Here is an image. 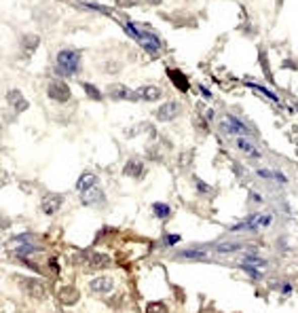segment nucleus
<instances>
[{
  "label": "nucleus",
  "mask_w": 298,
  "mask_h": 313,
  "mask_svg": "<svg viewBox=\"0 0 298 313\" xmlns=\"http://www.w3.org/2000/svg\"><path fill=\"white\" fill-rule=\"evenodd\" d=\"M125 30H127L129 36H134V38H136L142 47H144V51H148V53H152V55H157V53L161 51V41H159V36L154 34L150 28L140 30L138 23H127Z\"/></svg>",
  "instance_id": "obj_1"
},
{
  "label": "nucleus",
  "mask_w": 298,
  "mask_h": 313,
  "mask_svg": "<svg viewBox=\"0 0 298 313\" xmlns=\"http://www.w3.org/2000/svg\"><path fill=\"white\" fill-rule=\"evenodd\" d=\"M80 68V53L74 49H64L57 53V72L62 76H72Z\"/></svg>",
  "instance_id": "obj_2"
},
{
  "label": "nucleus",
  "mask_w": 298,
  "mask_h": 313,
  "mask_svg": "<svg viewBox=\"0 0 298 313\" xmlns=\"http://www.w3.org/2000/svg\"><path fill=\"white\" fill-rule=\"evenodd\" d=\"M220 129L224 131V134H229V136H247L249 134V127L245 123H241V119H237L235 114H226L222 121H220Z\"/></svg>",
  "instance_id": "obj_3"
},
{
  "label": "nucleus",
  "mask_w": 298,
  "mask_h": 313,
  "mask_svg": "<svg viewBox=\"0 0 298 313\" xmlns=\"http://www.w3.org/2000/svg\"><path fill=\"white\" fill-rule=\"evenodd\" d=\"M47 95L53 100V102H59V104H64L70 100V87L66 85L64 81H49V85H47Z\"/></svg>",
  "instance_id": "obj_4"
},
{
  "label": "nucleus",
  "mask_w": 298,
  "mask_h": 313,
  "mask_svg": "<svg viewBox=\"0 0 298 313\" xmlns=\"http://www.w3.org/2000/svg\"><path fill=\"white\" fill-rule=\"evenodd\" d=\"M106 93H108V98H110V100H114V102H121V100H127V102H138V100H140L138 91H131V89H127L125 85H121V83H116V85H110Z\"/></svg>",
  "instance_id": "obj_5"
},
{
  "label": "nucleus",
  "mask_w": 298,
  "mask_h": 313,
  "mask_svg": "<svg viewBox=\"0 0 298 313\" xmlns=\"http://www.w3.org/2000/svg\"><path fill=\"white\" fill-rule=\"evenodd\" d=\"M62 203H64V197L62 195H57V192H49V195H45L42 201H40V210L45 214H57L59 210H62Z\"/></svg>",
  "instance_id": "obj_6"
},
{
  "label": "nucleus",
  "mask_w": 298,
  "mask_h": 313,
  "mask_svg": "<svg viewBox=\"0 0 298 313\" xmlns=\"http://www.w3.org/2000/svg\"><path fill=\"white\" fill-rule=\"evenodd\" d=\"M182 112V106L178 102H165L159 110H157V119L161 123H167V121H174V119H178V114Z\"/></svg>",
  "instance_id": "obj_7"
},
{
  "label": "nucleus",
  "mask_w": 298,
  "mask_h": 313,
  "mask_svg": "<svg viewBox=\"0 0 298 313\" xmlns=\"http://www.w3.org/2000/svg\"><path fill=\"white\" fill-rule=\"evenodd\" d=\"M19 284L23 286V290H26L32 298H45L47 296V288L40 280H19Z\"/></svg>",
  "instance_id": "obj_8"
},
{
  "label": "nucleus",
  "mask_w": 298,
  "mask_h": 313,
  "mask_svg": "<svg viewBox=\"0 0 298 313\" xmlns=\"http://www.w3.org/2000/svg\"><path fill=\"white\" fill-rule=\"evenodd\" d=\"M7 102L11 108H15V112H23V110H28V100L23 98V93L19 89H11L7 93Z\"/></svg>",
  "instance_id": "obj_9"
},
{
  "label": "nucleus",
  "mask_w": 298,
  "mask_h": 313,
  "mask_svg": "<svg viewBox=\"0 0 298 313\" xmlns=\"http://www.w3.org/2000/svg\"><path fill=\"white\" fill-rule=\"evenodd\" d=\"M91 290L93 292H98V294H108L114 290V280L112 278H106V275H100V278H95L91 282Z\"/></svg>",
  "instance_id": "obj_10"
},
{
  "label": "nucleus",
  "mask_w": 298,
  "mask_h": 313,
  "mask_svg": "<svg viewBox=\"0 0 298 313\" xmlns=\"http://www.w3.org/2000/svg\"><path fill=\"white\" fill-rule=\"evenodd\" d=\"M87 264H89V269H93V271L106 269L110 264V256L104 254V252H91V254H87Z\"/></svg>",
  "instance_id": "obj_11"
},
{
  "label": "nucleus",
  "mask_w": 298,
  "mask_h": 313,
  "mask_svg": "<svg viewBox=\"0 0 298 313\" xmlns=\"http://www.w3.org/2000/svg\"><path fill=\"white\" fill-rule=\"evenodd\" d=\"M93 186H98V176L95 174H91V172H85L78 180H76V190L80 192H87V190H91Z\"/></svg>",
  "instance_id": "obj_12"
},
{
  "label": "nucleus",
  "mask_w": 298,
  "mask_h": 313,
  "mask_svg": "<svg viewBox=\"0 0 298 313\" xmlns=\"http://www.w3.org/2000/svg\"><path fill=\"white\" fill-rule=\"evenodd\" d=\"M125 176L129 178H140L142 174H144V163H142V159H138V156H134V159H129L125 163V170H123Z\"/></svg>",
  "instance_id": "obj_13"
},
{
  "label": "nucleus",
  "mask_w": 298,
  "mask_h": 313,
  "mask_svg": "<svg viewBox=\"0 0 298 313\" xmlns=\"http://www.w3.org/2000/svg\"><path fill=\"white\" fill-rule=\"evenodd\" d=\"M80 201L85 203V206H95V203L104 201V192H102L100 184H98V186H93V188L87 190V192H82V195H80Z\"/></svg>",
  "instance_id": "obj_14"
},
{
  "label": "nucleus",
  "mask_w": 298,
  "mask_h": 313,
  "mask_svg": "<svg viewBox=\"0 0 298 313\" xmlns=\"http://www.w3.org/2000/svg\"><path fill=\"white\" fill-rule=\"evenodd\" d=\"M38 45H40V38L36 34H26L21 38V51L26 53V55H32L34 51L38 49Z\"/></svg>",
  "instance_id": "obj_15"
},
{
  "label": "nucleus",
  "mask_w": 298,
  "mask_h": 313,
  "mask_svg": "<svg viewBox=\"0 0 298 313\" xmlns=\"http://www.w3.org/2000/svg\"><path fill=\"white\" fill-rule=\"evenodd\" d=\"M138 95H140V100H144V102H157L161 98V89L154 85H144L138 89Z\"/></svg>",
  "instance_id": "obj_16"
},
{
  "label": "nucleus",
  "mask_w": 298,
  "mask_h": 313,
  "mask_svg": "<svg viewBox=\"0 0 298 313\" xmlns=\"http://www.w3.org/2000/svg\"><path fill=\"white\" fill-rule=\"evenodd\" d=\"M59 300H62L64 305H74L78 300V292L74 290L72 286H64L62 290H59Z\"/></svg>",
  "instance_id": "obj_17"
},
{
  "label": "nucleus",
  "mask_w": 298,
  "mask_h": 313,
  "mask_svg": "<svg viewBox=\"0 0 298 313\" xmlns=\"http://www.w3.org/2000/svg\"><path fill=\"white\" fill-rule=\"evenodd\" d=\"M235 142H237V148H239L241 152H245V154H249V156H254V159H258V156H260L258 148H256V146H254V144H252V142H249L247 138H237Z\"/></svg>",
  "instance_id": "obj_18"
},
{
  "label": "nucleus",
  "mask_w": 298,
  "mask_h": 313,
  "mask_svg": "<svg viewBox=\"0 0 298 313\" xmlns=\"http://www.w3.org/2000/svg\"><path fill=\"white\" fill-rule=\"evenodd\" d=\"M167 74H169V79L174 81V85H176L178 89H180V91H188V79L182 74L180 70H169Z\"/></svg>",
  "instance_id": "obj_19"
},
{
  "label": "nucleus",
  "mask_w": 298,
  "mask_h": 313,
  "mask_svg": "<svg viewBox=\"0 0 298 313\" xmlns=\"http://www.w3.org/2000/svg\"><path fill=\"white\" fill-rule=\"evenodd\" d=\"M243 248V244L239 242H222V244H216V252L220 254H235V252H239Z\"/></svg>",
  "instance_id": "obj_20"
},
{
  "label": "nucleus",
  "mask_w": 298,
  "mask_h": 313,
  "mask_svg": "<svg viewBox=\"0 0 298 313\" xmlns=\"http://www.w3.org/2000/svg\"><path fill=\"white\" fill-rule=\"evenodd\" d=\"M152 212H154V216H157V218H161V220H165L167 218V216L172 214V210H169V206L167 203H152Z\"/></svg>",
  "instance_id": "obj_21"
},
{
  "label": "nucleus",
  "mask_w": 298,
  "mask_h": 313,
  "mask_svg": "<svg viewBox=\"0 0 298 313\" xmlns=\"http://www.w3.org/2000/svg\"><path fill=\"white\" fill-rule=\"evenodd\" d=\"M180 258H184V260H203V258H207V254H205V252L184 250V252H180Z\"/></svg>",
  "instance_id": "obj_22"
},
{
  "label": "nucleus",
  "mask_w": 298,
  "mask_h": 313,
  "mask_svg": "<svg viewBox=\"0 0 298 313\" xmlns=\"http://www.w3.org/2000/svg\"><path fill=\"white\" fill-rule=\"evenodd\" d=\"M36 252H42L38 246H34V244H23L17 248V254L19 256H32V254H36Z\"/></svg>",
  "instance_id": "obj_23"
},
{
  "label": "nucleus",
  "mask_w": 298,
  "mask_h": 313,
  "mask_svg": "<svg viewBox=\"0 0 298 313\" xmlns=\"http://www.w3.org/2000/svg\"><path fill=\"white\" fill-rule=\"evenodd\" d=\"M82 89H85V93L89 95L91 100H95V102H100V100H102V91H100L98 87H93L91 83H82Z\"/></svg>",
  "instance_id": "obj_24"
},
{
  "label": "nucleus",
  "mask_w": 298,
  "mask_h": 313,
  "mask_svg": "<svg viewBox=\"0 0 298 313\" xmlns=\"http://www.w3.org/2000/svg\"><path fill=\"white\" fill-rule=\"evenodd\" d=\"M243 262H245V264H252V267H265V264H267L265 258H260V256H256V254H245V256H243Z\"/></svg>",
  "instance_id": "obj_25"
},
{
  "label": "nucleus",
  "mask_w": 298,
  "mask_h": 313,
  "mask_svg": "<svg viewBox=\"0 0 298 313\" xmlns=\"http://www.w3.org/2000/svg\"><path fill=\"white\" fill-rule=\"evenodd\" d=\"M241 267H243V271L249 275V278H252V280H262V271H258V267H252V264H241Z\"/></svg>",
  "instance_id": "obj_26"
},
{
  "label": "nucleus",
  "mask_w": 298,
  "mask_h": 313,
  "mask_svg": "<svg viewBox=\"0 0 298 313\" xmlns=\"http://www.w3.org/2000/svg\"><path fill=\"white\" fill-rule=\"evenodd\" d=\"M249 87H254L256 91H260L262 95H267V98H269V100H273V102H279V98H277V95L273 93V91H269L267 87H260V85H249Z\"/></svg>",
  "instance_id": "obj_27"
},
{
  "label": "nucleus",
  "mask_w": 298,
  "mask_h": 313,
  "mask_svg": "<svg viewBox=\"0 0 298 313\" xmlns=\"http://www.w3.org/2000/svg\"><path fill=\"white\" fill-rule=\"evenodd\" d=\"M273 216L271 214H258V226H271Z\"/></svg>",
  "instance_id": "obj_28"
},
{
  "label": "nucleus",
  "mask_w": 298,
  "mask_h": 313,
  "mask_svg": "<svg viewBox=\"0 0 298 313\" xmlns=\"http://www.w3.org/2000/svg\"><path fill=\"white\" fill-rule=\"evenodd\" d=\"M180 239H182L180 235H176V233H169V235H165V237H163V244H165V246H176L178 242H180Z\"/></svg>",
  "instance_id": "obj_29"
},
{
  "label": "nucleus",
  "mask_w": 298,
  "mask_h": 313,
  "mask_svg": "<svg viewBox=\"0 0 298 313\" xmlns=\"http://www.w3.org/2000/svg\"><path fill=\"white\" fill-rule=\"evenodd\" d=\"M148 313H167V309H165L163 303H150L148 305Z\"/></svg>",
  "instance_id": "obj_30"
},
{
  "label": "nucleus",
  "mask_w": 298,
  "mask_h": 313,
  "mask_svg": "<svg viewBox=\"0 0 298 313\" xmlns=\"http://www.w3.org/2000/svg\"><path fill=\"white\" fill-rule=\"evenodd\" d=\"M258 176L265 180H277V172H271V170H258Z\"/></svg>",
  "instance_id": "obj_31"
},
{
  "label": "nucleus",
  "mask_w": 298,
  "mask_h": 313,
  "mask_svg": "<svg viewBox=\"0 0 298 313\" xmlns=\"http://www.w3.org/2000/svg\"><path fill=\"white\" fill-rule=\"evenodd\" d=\"M114 3L118 5V7H136V5H140V0H114Z\"/></svg>",
  "instance_id": "obj_32"
},
{
  "label": "nucleus",
  "mask_w": 298,
  "mask_h": 313,
  "mask_svg": "<svg viewBox=\"0 0 298 313\" xmlns=\"http://www.w3.org/2000/svg\"><path fill=\"white\" fill-rule=\"evenodd\" d=\"M197 188H199V192H211V188L205 182H201V180H197Z\"/></svg>",
  "instance_id": "obj_33"
},
{
  "label": "nucleus",
  "mask_w": 298,
  "mask_h": 313,
  "mask_svg": "<svg viewBox=\"0 0 298 313\" xmlns=\"http://www.w3.org/2000/svg\"><path fill=\"white\" fill-rule=\"evenodd\" d=\"M281 292H283V294H290V292H292V286H290V284H283V286H281Z\"/></svg>",
  "instance_id": "obj_34"
},
{
  "label": "nucleus",
  "mask_w": 298,
  "mask_h": 313,
  "mask_svg": "<svg viewBox=\"0 0 298 313\" xmlns=\"http://www.w3.org/2000/svg\"><path fill=\"white\" fill-rule=\"evenodd\" d=\"M150 5H161V0H148Z\"/></svg>",
  "instance_id": "obj_35"
},
{
  "label": "nucleus",
  "mask_w": 298,
  "mask_h": 313,
  "mask_svg": "<svg viewBox=\"0 0 298 313\" xmlns=\"http://www.w3.org/2000/svg\"><path fill=\"white\" fill-rule=\"evenodd\" d=\"M277 3H279V5H281V3H283V0H277Z\"/></svg>",
  "instance_id": "obj_36"
}]
</instances>
